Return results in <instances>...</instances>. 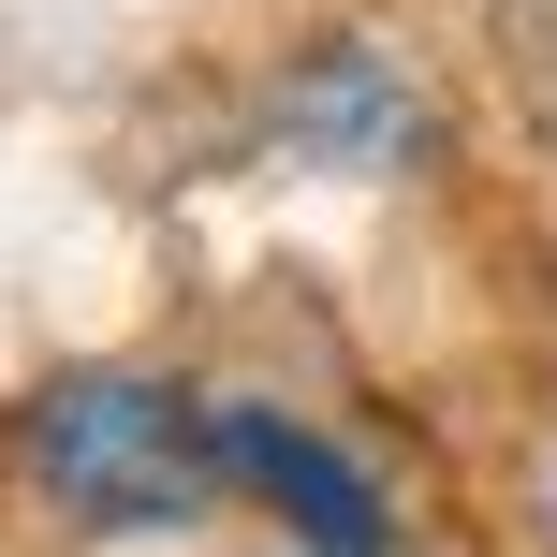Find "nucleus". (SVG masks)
<instances>
[{"label":"nucleus","instance_id":"nucleus-1","mask_svg":"<svg viewBox=\"0 0 557 557\" xmlns=\"http://www.w3.org/2000/svg\"><path fill=\"white\" fill-rule=\"evenodd\" d=\"M15 470L59 529H103V543H162V529H206L235 499L221 470V411L147 367H74V382L29 396L15 425Z\"/></svg>","mask_w":557,"mask_h":557},{"label":"nucleus","instance_id":"nucleus-3","mask_svg":"<svg viewBox=\"0 0 557 557\" xmlns=\"http://www.w3.org/2000/svg\"><path fill=\"white\" fill-rule=\"evenodd\" d=\"M264 133H278V162H323V176H411L425 162V103L396 88L382 45H308L278 74Z\"/></svg>","mask_w":557,"mask_h":557},{"label":"nucleus","instance_id":"nucleus-4","mask_svg":"<svg viewBox=\"0 0 557 557\" xmlns=\"http://www.w3.org/2000/svg\"><path fill=\"white\" fill-rule=\"evenodd\" d=\"M529 513H543V543H557V455H543V484H529Z\"/></svg>","mask_w":557,"mask_h":557},{"label":"nucleus","instance_id":"nucleus-2","mask_svg":"<svg viewBox=\"0 0 557 557\" xmlns=\"http://www.w3.org/2000/svg\"><path fill=\"white\" fill-rule=\"evenodd\" d=\"M221 470H235V499H264V513H278V529H294L308 557H396V513H382V484H367L352 455L323 441V425L221 396Z\"/></svg>","mask_w":557,"mask_h":557}]
</instances>
